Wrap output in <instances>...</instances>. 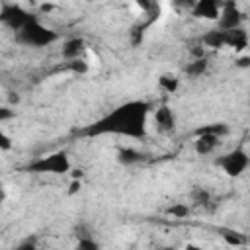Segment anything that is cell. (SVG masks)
I'll use <instances>...</instances> for the list:
<instances>
[{
    "instance_id": "1",
    "label": "cell",
    "mask_w": 250,
    "mask_h": 250,
    "mask_svg": "<svg viewBox=\"0 0 250 250\" xmlns=\"http://www.w3.org/2000/svg\"><path fill=\"white\" fill-rule=\"evenodd\" d=\"M148 113V104L145 102H129L102 119L92 131L94 133H117L129 137L145 135V119Z\"/></svg>"
},
{
    "instance_id": "2",
    "label": "cell",
    "mask_w": 250,
    "mask_h": 250,
    "mask_svg": "<svg viewBox=\"0 0 250 250\" xmlns=\"http://www.w3.org/2000/svg\"><path fill=\"white\" fill-rule=\"evenodd\" d=\"M217 164L221 166V170H223L227 176L238 178V176H242V174L246 172V168H248V164H250V156H248V152H246L244 148H234V150L227 152L223 158H219Z\"/></svg>"
},
{
    "instance_id": "3",
    "label": "cell",
    "mask_w": 250,
    "mask_h": 250,
    "mask_svg": "<svg viewBox=\"0 0 250 250\" xmlns=\"http://www.w3.org/2000/svg\"><path fill=\"white\" fill-rule=\"evenodd\" d=\"M31 170L35 172H49V174H64L70 170V160H68V154L59 150V152H53L49 156H41L37 162L31 164Z\"/></svg>"
},
{
    "instance_id": "4",
    "label": "cell",
    "mask_w": 250,
    "mask_h": 250,
    "mask_svg": "<svg viewBox=\"0 0 250 250\" xmlns=\"http://www.w3.org/2000/svg\"><path fill=\"white\" fill-rule=\"evenodd\" d=\"M20 37L21 41H25L27 45H35V47H41V45H47L51 41L57 39V35L53 31H49L47 27H43L41 23L29 20L21 29H20Z\"/></svg>"
},
{
    "instance_id": "5",
    "label": "cell",
    "mask_w": 250,
    "mask_h": 250,
    "mask_svg": "<svg viewBox=\"0 0 250 250\" xmlns=\"http://www.w3.org/2000/svg\"><path fill=\"white\" fill-rule=\"evenodd\" d=\"M221 2L219 0H195L191 6V14L199 20L207 21H217L221 16Z\"/></svg>"
},
{
    "instance_id": "6",
    "label": "cell",
    "mask_w": 250,
    "mask_h": 250,
    "mask_svg": "<svg viewBox=\"0 0 250 250\" xmlns=\"http://www.w3.org/2000/svg\"><path fill=\"white\" fill-rule=\"evenodd\" d=\"M29 20H31V18L27 16V12H23L20 6H4V8H2V21H4L8 27L16 29V31H20Z\"/></svg>"
},
{
    "instance_id": "7",
    "label": "cell",
    "mask_w": 250,
    "mask_h": 250,
    "mask_svg": "<svg viewBox=\"0 0 250 250\" xmlns=\"http://www.w3.org/2000/svg\"><path fill=\"white\" fill-rule=\"evenodd\" d=\"M217 21H219V27H221V29H234V27H240L242 14H240V10L236 8V4L227 2V4L221 8V16H219Z\"/></svg>"
},
{
    "instance_id": "8",
    "label": "cell",
    "mask_w": 250,
    "mask_h": 250,
    "mask_svg": "<svg viewBox=\"0 0 250 250\" xmlns=\"http://www.w3.org/2000/svg\"><path fill=\"white\" fill-rule=\"evenodd\" d=\"M219 135H215V133H207V131H199L197 133V137H195V141H193V148H195V152L199 154V156H207V154H211L217 146H219Z\"/></svg>"
},
{
    "instance_id": "9",
    "label": "cell",
    "mask_w": 250,
    "mask_h": 250,
    "mask_svg": "<svg viewBox=\"0 0 250 250\" xmlns=\"http://www.w3.org/2000/svg\"><path fill=\"white\" fill-rule=\"evenodd\" d=\"M154 123L158 127V131L170 133L176 127V115L168 105H160V107L154 109Z\"/></svg>"
},
{
    "instance_id": "10",
    "label": "cell",
    "mask_w": 250,
    "mask_h": 250,
    "mask_svg": "<svg viewBox=\"0 0 250 250\" xmlns=\"http://www.w3.org/2000/svg\"><path fill=\"white\" fill-rule=\"evenodd\" d=\"M225 47H230L234 51H244L248 47V33L242 27L225 29Z\"/></svg>"
},
{
    "instance_id": "11",
    "label": "cell",
    "mask_w": 250,
    "mask_h": 250,
    "mask_svg": "<svg viewBox=\"0 0 250 250\" xmlns=\"http://www.w3.org/2000/svg\"><path fill=\"white\" fill-rule=\"evenodd\" d=\"M86 45L82 39L74 37V39H68L64 45H62V57L68 59V61H74V59H80L82 53H86Z\"/></svg>"
},
{
    "instance_id": "12",
    "label": "cell",
    "mask_w": 250,
    "mask_h": 250,
    "mask_svg": "<svg viewBox=\"0 0 250 250\" xmlns=\"http://www.w3.org/2000/svg\"><path fill=\"white\" fill-rule=\"evenodd\" d=\"M203 45L209 49H221L225 47V29H211L203 35Z\"/></svg>"
},
{
    "instance_id": "13",
    "label": "cell",
    "mask_w": 250,
    "mask_h": 250,
    "mask_svg": "<svg viewBox=\"0 0 250 250\" xmlns=\"http://www.w3.org/2000/svg\"><path fill=\"white\" fill-rule=\"evenodd\" d=\"M158 86L166 92V94H176L178 88H180V78L174 76V74H162L158 78Z\"/></svg>"
},
{
    "instance_id": "14",
    "label": "cell",
    "mask_w": 250,
    "mask_h": 250,
    "mask_svg": "<svg viewBox=\"0 0 250 250\" xmlns=\"http://www.w3.org/2000/svg\"><path fill=\"white\" fill-rule=\"evenodd\" d=\"M205 68H207V61H205L203 57H197L193 62H189V64L186 66V72H188L189 76H201V74L205 72Z\"/></svg>"
},
{
    "instance_id": "15",
    "label": "cell",
    "mask_w": 250,
    "mask_h": 250,
    "mask_svg": "<svg viewBox=\"0 0 250 250\" xmlns=\"http://www.w3.org/2000/svg\"><path fill=\"white\" fill-rule=\"evenodd\" d=\"M119 160L125 162V164H133V162H139L141 160V154L137 150H133V148H125V150L119 152Z\"/></svg>"
},
{
    "instance_id": "16",
    "label": "cell",
    "mask_w": 250,
    "mask_h": 250,
    "mask_svg": "<svg viewBox=\"0 0 250 250\" xmlns=\"http://www.w3.org/2000/svg\"><path fill=\"white\" fill-rule=\"evenodd\" d=\"M168 213H170L172 217H176V219H184V217H188L189 209H188L186 205H182V203H176V205H172V207L168 209Z\"/></svg>"
},
{
    "instance_id": "17",
    "label": "cell",
    "mask_w": 250,
    "mask_h": 250,
    "mask_svg": "<svg viewBox=\"0 0 250 250\" xmlns=\"http://www.w3.org/2000/svg\"><path fill=\"white\" fill-rule=\"evenodd\" d=\"M225 242L230 244V246H242L244 244V238H240L238 234H223Z\"/></svg>"
},
{
    "instance_id": "18",
    "label": "cell",
    "mask_w": 250,
    "mask_h": 250,
    "mask_svg": "<svg viewBox=\"0 0 250 250\" xmlns=\"http://www.w3.org/2000/svg\"><path fill=\"white\" fill-rule=\"evenodd\" d=\"M82 189V180L80 178H72L70 184H68V195H74Z\"/></svg>"
},
{
    "instance_id": "19",
    "label": "cell",
    "mask_w": 250,
    "mask_h": 250,
    "mask_svg": "<svg viewBox=\"0 0 250 250\" xmlns=\"http://www.w3.org/2000/svg\"><path fill=\"white\" fill-rule=\"evenodd\" d=\"M10 146H12V143H10V137H8L6 133H2V135H0V148H2V152L10 150Z\"/></svg>"
},
{
    "instance_id": "20",
    "label": "cell",
    "mask_w": 250,
    "mask_h": 250,
    "mask_svg": "<svg viewBox=\"0 0 250 250\" xmlns=\"http://www.w3.org/2000/svg\"><path fill=\"white\" fill-rule=\"evenodd\" d=\"M238 68H250V57H238L234 62Z\"/></svg>"
},
{
    "instance_id": "21",
    "label": "cell",
    "mask_w": 250,
    "mask_h": 250,
    "mask_svg": "<svg viewBox=\"0 0 250 250\" xmlns=\"http://www.w3.org/2000/svg\"><path fill=\"white\" fill-rule=\"evenodd\" d=\"M78 248H98L94 240H78Z\"/></svg>"
},
{
    "instance_id": "22",
    "label": "cell",
    "mask_w": 250,
    "mask_h": 250,
    "mask_svg": "<svg viewBox=\"0 0 250 250\" xmlns=\"http://www.w3.org/2000/svg\"><path fill=\"white\" fill-rule=\"evenodd\" d=\"M70 176H72V178H80V180H82V176H84V172H82L80 168H74V170L70 172Z\"/></svg>"
},
{
    "instance_id": "23",
    "label": "cell",
    "mask_w": 250,
    "mask_h": 250,
    "mask_svg": "<svg viewBox=\"0 0 250 250\" xmlns=\"http://www.w3.org/2000/svg\"><path fill=\"white\" fill-rule=\"evenodd\" d=\"M178 2H182V4H191V6H193L195 0H178Z\"/></svg>"
}]
</instances>
